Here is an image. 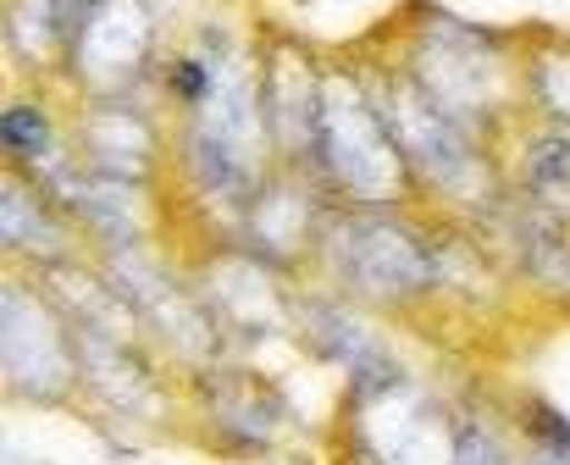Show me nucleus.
I'll list each match as a JSON object with an SVG mask.
<instances>
[{"mask_svg":"<svg viewBox=\"0 0 570 465\" xmlns=\"http://www.w3.org/2000/svg\"><path fill=\"white\" fill-rule=\"evenodd\" d=\"M67 50L89 95H122V83H134L150 56V11L139 0H95L72 17Z\"/></svg>","mask_w":570,"mask_h":465,"instance_id":"3","label":"nucleus"},{"mask_svg":"<svg viewBox=\"0 0 570 465\" xmlns=\"http://www.w3.org/2000/svg\"><path fill=\"white\" fill-rule=\"evenodd\" d=\"M532 438H538L549 455L570 461V422L554 410V405H532Z\"/></svg>","mask_w":570,"mask_h":465,"instance_id":"10","label":"nucleus"},{"mask_svg":"<svg viewBox=\"0 0 570 465\" xmlns=\"http://www.w3.org/2000/svg\"><path fill=\"white\" fill-rule=\"evenodd\" d=\"M372 100H377L382 122H387V133H393V145H399V156H404V167H410L415 178L443 184V189H460V184H465V172H471V161H476V145H471V128H465L460 117H449V111H443L421 83H410V78L387 83Z\"/></svg>","mask_w":570,"mask_h":465,"instance_id":"2","label":"nucleus"},{"mask_svg":"<svg viewBox=\"0 0 570 465\" xmlns=\"http://www.w3.org/2000/svg\"><path fill=\"white\" fill-rule=\"evenodd\" d=\"M521 172H527V189L532 195L566 200L570 195V122H554V128H543V133L527 139Z\"/></svg>","mask_w":570,"mask_h":465,"instance_id":"5","label":"nucleus"},{"mask_svg":"<svg viewBox=\"0 0 570 465\" xmlns=\"http://www.w3.org/2000/svg\"><path fill=\"white\" fill-rule=\"evenodd\" d=\"M50 145H56V128H50V117H45L39 106H11V111H6V150H11V156L45 161Z\"/></svg>","mask_w":570,"mask_h":465,"instance_id":"9","label":"nucleus"},{"mask_svg":"<svg viewBox=\"0 0 570 465\" xmlns=\"http://www.w3.org/2000/svg\"><path fill=\"white\" fill-rule=\"evenodd\" d=\"M532 95H538L543 111H554L560 122H570V39L532 56Z\"/></svg>","mask_w":570,"mask_h":465,"instance_id":"8","label":"nucleus"},{"mask_svg":"<svg viewBox=\"0 0 570 465\" xmlns=\"http://www.w3.org/2000/svg\"><path fill=\"white\" fill-rule=\"evenodd\" d=\"M316 156L322 167L338 178V189H350L355 200H382L399 189V178L410 172L387 122H382L377 100L355 83H322V117H316Z\"/></svg>","mask_w":570,"mask_h":465,"instance_id":"1","label":"nucleus"},{"mask_svg":"<svg viewBox=\"0 0 570 465\" xmlns=\"http://www.w3.org/2000/svg\"><path fill=\"white\" fill-rule=\"evenodd\" d=\"M527 266H532V277H543V283L570 294V233L554 217H538L527 228Z\"/></svg>","mask_w":570,"mask_h":465,"instance_id":"7","label":"nucleus"},{"mask_svg":"<svg viewBox=\"0 0 570 465\" xmlns=\"http://www.w3.org/2000/svg\"><path fill=\"white\" fill-rule=\"evenodd\" d=\"M6 238H11V249H33V255H61V244H67V233L45 217L39 200L28 211L22 184H6Z\"/></svg>","mask_w":570,"mask_h":465,"instance_id":"6","label":"nucleus"},{"mask_svg":"<svg viewBox=\"0 0 570 465\" xmlns=\"http://www.w3.org/2000/svg\"><path fill=\"white\" fill-rule=\"evenodd\" d=\"M333 260L338 271L366 288V294H421L438 271H432V255L426 244L415 238L410 228L387 222V217H361V222H344L338 238H333Z\"/></svg>","mask_w":570,"mask_h":465,"instance_id":"4","label":"nucleus"}]
</instances>
